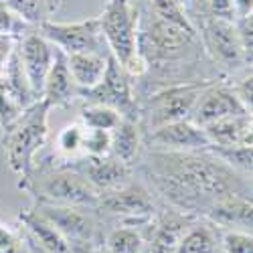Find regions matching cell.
I'll list each match as a JSON object with an SVG mask.
<instances>
[{"label":"cell","mask_w":253,"mask_h":253,"mask_svg":"<svg viewBox=\"0 0 253 253\" xmlns=\"http://www.w3.org/2000/svg\"><path fill=\"white\" fill-rule=\"evenodd\" d=\"M203 219L215 223L219 229H237V231H249L251 233L253 201H251V197L221 199L207 211Z\"/></svg>","instance_id":"obj_19"},{"label":"cell","mask_w":253,"mask_h":253,"mask_svg":"<svg viewBox=\"0 0 253 253\" xmlns=\"http://www.w3.org/2000/svg\"><path fill=\"white\" fill-rule=\"evenodd\" d=\"M134 174H140L160 203L195 217H205L221 199L253 195L251 178L209 150H144Z\"/></svg>","instance_id":"obj_1"},{"label":"cell","mask_w":253,"mask_h":253,"mask_svg":"<svg viewBox=\"0 0 253 253\" xmlns=\"http://www.w3.org/2000/svg\"><path fill=\"white\" fill-rule=\"evenodd\" d=\"M49 112L51 108L39 99L27 108L12 124H8L2 136V146L8 168L20 180L25 178L49 140Z\"/></svg>","instance_id":"obj_4"},{"label":"cell","mask_w":253,"mask_h":253,"mask_svg":"<svg viewBox=\"0 0 253 253\" xmlns=\"http://www.w3.org/2000/svg\"><path fill=\"white\" fill-rule=\"evenodd\" d=\"M61 162L65 166H69V168H73L75 172H79L99 195L116 191V188L128 184L136 176L132 166L120 162L112 154H108V156H85V154H81V156H75V158H61Z\"/></svg>","instance_id":"obj_11"},{"label":"cell","mask_w":253,"mask_h":253,"mask_svg":"<svg viewBox=\"0 0 253 253\" xmlns=\"http://www.w3.org/2000/svg\"><path fill=\"white\" fill-rule=\"evenodd\" d=\"M71 253H108L103 245H77L71 247Z\"/></svg>","instance_id":"obj_34"},{"label":"cell","mask_w":253,"mask_h":253,"mask_svg":"<svg viewBox=\"0 0 253 253\" xmlns=\"http://www.w3.org/2000/svg\"><path fill=\"white\" fill-rule=\"evenodd\" d=\"M120 120H122V116L116 110L108 108V105H101V103H81L79 122L85 126V128L112 132L116 126L120 124Z\"/></svg>","instance_id":"obj_26"},{"label":"cell","mask_w":253,"mask_h":253,"mask_svg":"<svg viewBox=\"0 0 253 253\" xmlns=\"http://www.w3.org/2000/svg\"><path fill=\"white\" fill-rule=\"evenodd\" d=\"M162 203L156 199V195L146 186L142 180H136V176L116 191L99 195V201L95 205L97 213L112 225H132V227H144L148 223Z\"/></svg>","instance_id":"obj_7"},{"label":"cell","mask_w":253,"mask_h":253,"mask_svg":"<svg viewBox=\"0 0 253 253\" xmlns=\"http://www.w3.org/2000/svg\"><path fill=\"white\" fill-rule=\"evenodd\" d=\"M25 235L20 225L0 223V253H25Z\"/></svg>","instance_id":"obj_30"},{"label":"cell","mask_w":253,"mask_h":253,"mask_svg":"<svg viewBox=\"0 0 253 253\" xmlns=\"http://www.w3.org/2000/svg\"><path fill=\"white\" fill-rule=\"evenodd\" d=\"M18 191L33 197L41 205L95 207L99 193L73 168L65 166L55 152L37 156L31 172L16 182Z\"/></svg>","instance_id":"obj_2"},{"label":"cell","mask_w":253,"mask_h":253,"mask_svg":"<svg viewBox=\"0 0 253 253\" xmlns=\"http://www.w3.org/2000/svg\"><path fill=\"white\" fill-rule=\"evenodd\" d=\"M205 134L215 146H251L253 144V116L241 112L221 118L205 126Z\"/></svg>","instance_id":"obj_17"},{"label":"cell","mask_w":253,"mask_h":253,"mask_svg":"<svg viewBox=\"0 0 253 253\" xmlns=\"http://www.w3.org/2000/svg\"><path fill=\"white\" fill-rule=\"evenodd\" d=\"M33 207L67 239L71 247L77 245H103V235L110 229L95 207H67V205H41Z\"/></svg>","instance_id":"obj_8"},{"label":"cell","mask_w":253,"mask_h":253,"mask_svg":"<svg viewBox=\"0 0 253 253\" xmlns=\"http://www.w3.org/2000/svg\"><path fill=\"white\" fill-rule=\"evenodd\" d=\"M241 112H247V110L243 108V103L237 99L227 79L223 77V79H215L211 85L203 89L191 114V122L205 128L211 122H217L221 118L241 114Z\"/></svg>","instance_id":"obj_15"},{"label":"cell","mask_w":253,"mask_h":253,"mask_svg":"<svg viewBox=\"0 0 253 253\" xmlns=\"http://www.w3.org/2000/svg\"><path fill=\"white\" fill-rule=\"evenodd\" d=\"M103 249L108 253H146L142 227L112 225L103 235Z\"/></svg>","instance_id":"obj_23"},{"label":"cell","mask_w":253,"mask_h":253,"mask_svg":"<svg viewBox=\"0 0 253 253\" xmlns=\"http://www.w3.org/2000/svg\"><path fill=\"white\" fill-rule=\"evenodd\" d=\"M37 31L43 35L53 47L63 51L65 55L71 53H110L103 43L99 18L89 16L77 20V23H57L47 20Z\"/></svg>","instance_id":"obj_10"},{"label":"cell","mask_w":253,"mask_h":253,"mask_svg":"<svg viewBox=\"0 0 253 253\" xmlns=\"http://www.w3.org/2000/svg\"><path fill=\"white\" fill-rule=\"evenodd\" d=\"M41 99L49 108H71L81 99V89L75 85L67 67V55L59 49L55 51V61L45 77L43 89H41Z\"/></svg>","instance_id":"obj_16"},{"label":"cell","mask_w":253,"mask_h":253,"mask_svg":"<svg viewBox=\"0 0 253 253\" xmlns=\"http://www.w3.org/2000/svg\"><path fill=\"white\" fill-rule=\"evenodd\" d=\"M23 235H25V231H23ZM25 247H27V253H49V251H45L43 247H39L29 235H25Z\"/></svg>","instance_id":"obj_35"},{"label":"cell","mask_w":253,"mask_h":253,"mask_svg":"<svg viewBox=\"0 0 253 253\" xmlns=\"http://www.w3.org/2000/svg\"><path fill=\"white\" fill-rule=\"evenodd\" d=\"M233 20H235V27H237V33L241 39L243 51L251 59V55H253V14L251 16H239Z\"/></svg>","instance_id":"obj_31"},{"label":"cell","mask_w":253,"mask_h":253,"mask_svg":"<svg viewBox=\"0 0 253 253\" xmlns=\"http://www.w3.org/2000/svg\"><path fill=\"white\" fill-rule=\"evenodd\" d=\"M193 25L207 59L217 67L221 77L251 67V59L243 51L233 18L203 16L193 20Z\"/></svg>","instance_id":"obj_6"},{"label":"cell","mask_w":253,"mask_h":253,"mask_svg":"<svg viewBox=\"0 0 253 253\" xmlns=\"http://www.w3.org/2000/svg\"><path fill=\"white\" fill-rule=\"evenodd\" d=\"M219 253H221V251H219Z\"/></svg>","instance_id":"obj_36"},{"label":"cell","mask_w":253,"mask_h":253,"mask_svg":"<svg viewBox=\"0 0 253 253\" xmlns=\"http://www.w3.org/2000/svg\"><path fill=\"white\" fill-rule=\"evenodd\" d=\"M83 124L77 120V122H71L63 128L59 134H57V140H55V152L61 156V158H75V156H81V146H83Z\"/></svg>","instance_id":"obj_27"},{"label":"cell","mask_w":253,"mask_h":253,"mask_svg":"<svg viewBox=\"0 0 253 253\" xmlns=\"http://www.w3.org/2000/svg\"><path fill=\"white\" fill-rule=\"evenodd\" d=\"M55 47L41 35L37 29L27 31L23 37L16 39V53L23 63V69L29 77V83L33 91L41 97V89H43L45 77L55 61Z\"/></svg>","instance_id":"obj_14"},{"label":"cell","mask_w":253,"mask_h":253,"mask_svg":"<svg viewBox=\"0 0 253 253\" xmlns=\"http://www.w3.org/2000/svg\"><path fill=\"white\" fill-rule=\"evenodd\" d=\"M14 47H16V39L14 37H0V73L4 71Z\"/></svg>","instance_id":"obj_32"},{"label":"cell","mask_w":253,"mask_h":253,"mask_svg":"<svg viewBox=\"0 0 253 253\" xmlns=\"http://www.w3.org/2000/svg\"><path fill=\"white\" fill-rule=\"evenodd\" d=\"M251 148L253 146H215V144H209L205 150L215 154L219 160H223L227 166H231L239 174L251 178V170H253Z\"/></svg>","instance_id":"obj_25"},{"label":"cell","mask_w":253,"mask_h":253,"mask_svg":"<svg viewBox=\"0 0 253 253\" xmlns=\"http://www.w3.org/2000/svg\"><path fill=\"white\" fill-rule=\"evenodd\" d=\"M221 253H253V235L249 231L221 229Z\"/></svg>","instance_id":"obj_29"},{"label":"cell","mask_w":253,"mask_h":253,"mask_svg":"<svg viewBox=\"0 0 253 253\" xmlns=\"http://www.w3.org/2000/svg\"><path fill=\"white\" fill-rule=\"evenodd\" d=\"M97 18L110 55L134 81L144 77L146 63L138 51V4H134L132 0H105Z\"/></svg>","instance_id":"obj_3"},{"label":"cell","mask_w":253,"mask_h":253,"mask_svg":"<svg viewBox=\"0 0 253 253\" xmlns=\"http://www.w3.org/2000/svg\"><path fill=\"white\" fill-rule=\"evenodd\" d=\"M209 138L201 126L191 120H180L160 126L156 130L144 132V150H205L209 146Z\"/></svg>","instance_id":"obj_13"},{"label":"cell","mask_w":253,"mask_h":253,"mask_svg":"<svg viewBox=\"0 0 253 253\" xmlns=\"http://www.w3.org/2000/svg\"><path fill=\"white\" fill-rule=\"evenodd\" d=\"M79 103H101L116 110L122 118L138 120V99L134 89V79L124 71V67L110 55L108 67L95 87L81 91ZM140 122V120H138Z\"/></svg>","instance_id":"obj_9"},{"label":"cell","mask_w":253,"mask_h":253,"mask_svg":"<svg viewBox=\"0 0 253 253\" xmlns=\"http://www.w3.org/2000/svg\"><path fill=\"white\" fill-rule=\"evenodd\" d=\"M144 152V130L138 120L122 118L112 130V156L134 168Z\"/></svg>","instance_id":"obj_20"},{"label":"cell","mask_w":253,"mask_h":253,"mask_svg":"<svg viewBox=\"0 0 253 253\" xmlns=\"http://www.w3.org/2000/svg\"><path fill=\"white\" fill-rule=\"evenodd\" d=\"M231 2H233V18L253 14V0H231Z\"/></svg>","instance_id":"obj_33"},{"label":"cell","mask_w":253,"mask_h":253,"mask_svg":"<svg viewBox=\"0 0 253 253\" xmlns=\"http://www.w3.org/2000/svg\"><path fill=\"white\" fill-rule=\"evenodd\" d=\"M110 53H71L67 55V67L75 85L85 91L101 81L108 67Z\"/></svg>","instance_id":"obj_21"},{"label":"cell","mask_w":253,"mask_h":253,"mask_svg":"<svg viewBox=\"0 0 253 253\" xmlns=\"http://www.w3.org/2000/svg\"><path fill=\"white\" fill-rule=\"evenodd\" d=\"M195 219V215L182 213V211L162 203L156 215L142 227L146 253H174L184 231L193 225Z\"/></svg>","instance_id":"obj_12"},{"label":"cell","mask_w":253,"mask_h":253,"mask_svg":"<svg viewBox=\"0 0 253 253\" xmlns=\"http://www.w3.org/2000/svg\"><path fill=\"white\" fill-rule=\"evenodd\" d=\"M215 79H197L186 83H174V85H166L144 95L138 101V120L142 130L150 132L172 122L191 120L199 95Z\"/></svg>","instance_id":"obj_5"},{"label":"cell","mask_w":253,"mask_h":253,"mask_svg":"<svg viewBox=\"0 0 253 253\" xmlns=\"http://www.w3.org/2000/svg\"><path fill=\"white\" fill-rule=\"evenodd\" d=\"M221 251V229L203 217H197L174 253H219Z\"/></svg>","instance_id":"obj_22"},{"label":"cell","mask_w":253,"mask_h":253,"mask_svg":"<svg viewBox=\"0 0 253 253\" xmlns=\"http://www.w3.org/2000/svg\"><path fill=\"white\" fill-rule=\"evenodd\" d=\"M85 128V126H83ZM112 152V132L108 130H83V146L81 154L85 156H108Z\"/></svg>","instance_id":"obj_28"},{"label":"cell","mask_w":253,"mask_h":253,"mask_svg":"<svg viewBox=\"0 0 253 253\" xmlns=\"http://www.w3.org/2000/svg\"><path fill=\"white\" fill-rule=\"evenodd\" d=\"M23 23L37 29L47 20H53L55 12L61 8L63 0H6L4 2Z\"/></svg>","instance_id":"obj_24"},{"label":"cell","mask_w":253,"mask_h":253,"mask_svg":"<svg viewBox=\"0 0 253 253\" xmlns=\"http://www.w3.org/2000/svg\"><path fill=\"white\" fill-rule=\"evenodd\" d=\"M18 225L25 231V235H29L39 247H43L45 251H49V253H71V245L67 243V239L63 237L53 227V223L47 221L35 207L20 209Z\"/></svg>","instance_id":"obj_18"}]
</instances>
